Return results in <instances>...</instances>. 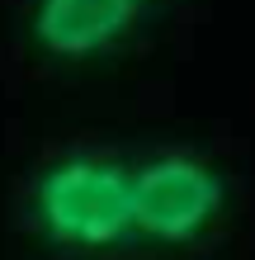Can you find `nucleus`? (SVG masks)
Instances as JSON below:
<instances>
[{"label":"nucleus","instance_id":"obj_1","mask_svg":"<svg viewBox=\"0 0 255 260\" xmlns=\"http://www.w3.org/2000/svg\"><path fill=\"white\" fill-rule=\"evenodd\" d=\"M28 227L52 255L66 260H99L137 246L132 166L114 151L52 156L28 185Z\"/></svg>","mask_w":255,"mask_h":260},{"label":"nucleus","instance_id":"obj_2","mask_svg":"<svg viewBox=\"0 0 255 260\" xmlns=\"http://www.w3.org/2000/svg\"><path fill=\"white\" fill-rule=\"evenodd\" d=\"M227 218V180L199 151H152L132 166V227L142 246H203Z\"/></svg>","mask_w":255,"mask_h":260},{"label":"nucleus","instance_id":"obj_3","mask_svg":"<svg viewBox=\"0 0 255 260\" xmlns=\"http://www.w3.org/2000/svg\"><path fill=\"white\" fill-rule=\"evenodd\" d=\"M137 5L142 0H38L33 38L52 57H95L132 28Z\"/></svg>","mask_w":255,"mask_h":260}]
</instances>
